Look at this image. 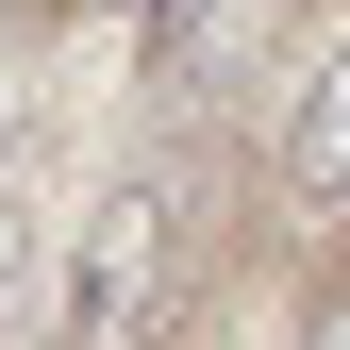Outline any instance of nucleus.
<instances>
[{
  "label": "nucleus",
  "mask_w": 350,
  "mask_h": 350,
  "mask_svg": "<svg viewBox=\"0 0 350 350\" xmlns=\"http://www.w3.org/2000/svg\"><path fill=\"white\" fill-rule=\"evenodd\" d=\"M167 300H184V184L134 167L67 250V350H167Z\"/></svg>",
  "instance_id": "1"
},
{
  "label": "nucleus",
  "mask_w": 350,
  "mask_h": 350,
  "mask_svg": "<svg viewBox=\"0 0 350 350\" xmlns=\"http://www.w3.org/2000/svg\"><path fill=\"white\" fill-rule=\"evenodd\" d=\"M284 184L300 200H350V17L300 51V83H284Z\"/></svg>",
  "instance_id": "2"
},
{
  "label": "nucleus",
  "mask_w": 350,
  "mask_h": 350,
  "mask_svg": "<svg viewBox=\"0 0 350 350\" xmlns=\"http://www.w3.org/2000/svg\"><path fill=\"white\" fill-rule=\"evenodd\" d=\"M0 150H17V17H0Z\"/></svg>",
  "instance_id": "3"
},
{
  "label": "nucleus",
  "mask_w": 350,
  "mask_h": 350,
  "mask_svg": "<svg viewBox=\"0 0 350 350\" xmlns=\"http://www.w3.org/2000/svg\"><path fill=\"white\" fill-rule=\"evenodd\" d=\"M0 17H33V0H0Z\"/></svg>",
  "instance_id": "4"
}]
</instances>
